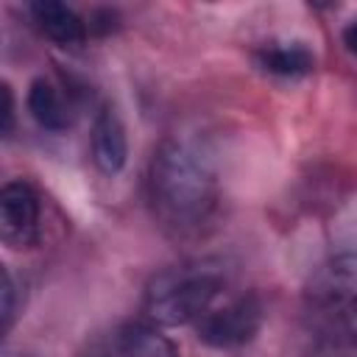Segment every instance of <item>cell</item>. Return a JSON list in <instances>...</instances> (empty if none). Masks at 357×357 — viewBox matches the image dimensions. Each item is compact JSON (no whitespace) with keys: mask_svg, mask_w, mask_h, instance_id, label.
I'll list each match as a JSON object with an SVG mask.
<instances>
[{"mask_svg":"<svg viewBox=\"0 0 357 357\" xmlns=\"http://www.w3.org/2000/svg\"><path fill=\"white\" fill-rule=\"evenodd\" d=\"M28 112L47 131H67L73 126V109L47 78H33L28 86Z\"/></svg>","mask_w":357,"mask_h":357,"instance_id":"9c48e42d","label":"cell"},{"mask_svg":"<svg viewBox=\"0 0 357 357\" xmlns=\"http://www.w3.org/2000/svg\"><path fill=\"white\" fill-rule=\"evenodd\" d=\"M262 326V304L254 293L229 298L223 307H212L198 324V340L209 349H237L254 340Z\"/></svg>","mask_w":357,"mask_h":357,"instance_id":"3957f363","label":"cell"},{"mask_svg":"<svg viewBox=\"0 0 357 357\" xmlns=\"http://www.w3.org/2000/svg\"><path fill=\"white\" fill-rule=\"evenodd\" d=\"M226 287L218 259H192L156 273L145 287V312L162 326L198 324Z\"/></svg>","mask_w":357,"mask_h":357,"instance_id":"7a4b0ae2","label":"cell"},{"mask_svg":"<svg viewBox=\"0 0 357 357\" xmlns=\"http://www.w3.org/2000/svg\"><path fill=\"white\" fill-rule=\"evenodd\" d=\"M11 315H14V282L8 268H3V329L11 326Z\"/></svg>","mask_w":357,"mask_h":357,"instance_id":"8fae6325","label":"cell"},{"mask_svg":"<svg viewBox=\"0 0 357 357\" xmlns=\"http://www.w3.org/2000/svg\"><path fill=\"white\" fill-rule=\"evenodd\" d=\"M343 45L349 47V53L357 56V20H351V22L343 28Z\"/></svg>","mask_w":357,"mask_h":357,"instance_id":"4fadbf2b","label":"cell"},{"mask_svg":"<svg viewBox=\"0 0 357 357\" xmlns=\"http://www.w3.org/2000/svg\"><path fill=\"white\" fill-rule=\"evenodd\" d=\"M315 296L357 337V257L332 259L315 279Z\"/></svg>","mask_w":357,"mask_h":357,"instance_id":"8992f818","label":"cell"},{"mask_svg":"<svg viewBox=\"0 0 357 357\" xmlns=\"http://www.w3.org/2000/svg\"><path fill=\"white\" fill-rule=\"evenodd\" d=\"M14 128V95H11V86L3 84V134L8 137Z\"/></svg>","mask_w":357,"mask_h":357,"instance_id":"7c38bea8","label":"cell"},{"mask_svg":"<svg viewBox=\"0 0 357 357\" xmlns=\"http://www.w3.org/2000/svg\"><path fill=\"white\" fill-rule=\"evenodd\" d=\"M39 192L25 181L14 178L0 190V240L14 248H31L39 237Z\"/></svg>","mask_w":357,"mask_h":357,"instance_id":"277c9868","label":"cell"},{"mask_svg":"<svg viewBox=\"0 0 357 357\" xmlns=\"http://www.w3.org/2000/svg\"><path fill=\"white\" fill-rule=\"evenodd\" d=\"M148 192L156 218L190 231L201 226L218 204V173L209 153L187 137H167L151 159Z\"/></svg>","mask_w":357,"mask_h":357,"instance_id":"6da1fadb","label":"cell"},{"mask_svg":"<svg viewBox=\"0 0 357 357\" xmlns=\"http://www.w3.org/2000/svg\"><path fill=\"white\" fill-rule=\"evenodd\" d=\"M257 64L265 73L282 75V78H301L312 73V53L301 45H265L257 50Z\"/></svg>","mask_w":357,"mask_h":357,"instance_id":"30bf717a","label":"cell"},{"mask_svg":"<svg viewBox=\"0 0 357 357\" xmlns=\"http://www.w3.org/2000/svg\"><path fill=\"white\" fill-rule=\"evenodd\" d=\"M81 357H176V346L153 326L117 324L100 332Z\"/></svg>","mask_w":357,"mask_h":357,"instance_id":"5b68a950","label":"cell"},{"mask_svg":"<svg viewBox=\"0 0 357 357\" xmlns=\"http://www.w3.org/2000/svg\"><path fill=\"white\" fill-rule=\"evenodd\" d=\"M92 159L106 176H114L126 167L128 139L126 126L114 109H103L92 123Z\"/></svg>","mask_w":357,"mask_h":357,"instance_id":"52a82bcc","label":"cell"},{"mask_svg":"<svg viewBox=\"0 0 357 357\" xmlns=\"http://www.w3.org/2000/svg\"><path fill=\"white\" fill-rule=\"evenodd\" d=\"M31 14L39 31L59 47H81L86 42V22L70 6L59 0H36L31 3Z\"/></svg>","mask_w":357,"mask_h":357,"instance_id":"ba28073f","label":"cell"}]
</instances>
